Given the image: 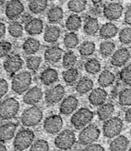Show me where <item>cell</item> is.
<instances>
[{"label": "cell", "instance_id": "obj_17", "mask_svg": "<svg viewBox=\"0 0 131 151\" xmlns=\"http://www.w3.org/2000/svg\"><path fill=\"white\" fill-rule=\"evenodd\" d=\"M108 98V93L101 87L95 88L90 91L88 101L92 106L99 107L105 104Z\"/></svg>", "mask_w": 131, "mask_h": 151}, {"label": "cell", "instance_id": "obj_27", "mask_svg": "<svg viewBox=\"0 0 131 151\" xmlns=\"http://www.w3.org/2000/svg\"><path fill=\"white\" fill-rule=\"evenodd\" d=\"M130 141L126 136L119 135L115 137L110 145V151H127Z\"/></svg>", "mask_w": 131, "mask_h": 151}, {"label": "cell", "instance_id": "obj_21", "mask_svg": "<svg viewBox=\"0 0 131 151\" xmlns=\"http://www.w3.org/2000/svg\"><path fill=\"white\" fill-rule=\"evenodd\" d=\"M59 75L58 71L54 68H48L44 70L39 75V80L44 85L51 86L58 80Z\"/></svg>", "mask_w": 131, "mask_h": 151}, {"label": "cell", "instance_id": "obj_39", "mask_svg": "<svg viewBox=\"0 0 131 151\" xmlns=\"http://www.w3.org/2000/svg\"><path fill=\"white\" fill-rule=\"evenodd\" d=\"M77 62V56L74 51H67V52L64 53L62 56V65L64 68L68 69V68H74L76 65Z\"/></svg>", "mask_w": 131, "mask_h": 151}, {"label": "cell", "instance_id": "obj_56", "mask_svg": "<svg viewBox=\"0 0 131 151\" xmlns=\"http://www.w3.org/2000/svg\"><path fill=\"white\" fill-rule=\"evenodd\" d=\"M128 151H131V147L130 148V149H129V150H128Z\"/></svg>", "mask_w": 131, "mask_h": 151}, {"label": "cell", "instance_id": "obj_7", "mask_svg": "<svg viewBox=\"0 0 131 151\" xmlns=\"http://www.w3.org/2000/svg\"><path fill=\"white\" fill-rule=\"evenodd\" d=\"M101 132L98 127L95 124H90L83 128L79 134V144L88 145L95 143L99 139Z\"/></svg>", "mask_w": 131, "mask_h": 151}, {"label": "cell", "instance_id": "obj_34", "mask_svg": "<svg viewBox=\"0 0 131 151\" xmlns=\"http://www.w3.org/2000/svg\"><path fill=\"white\" fill-rule=\"evenodd\" d=\"M116 49V45L112 41H106L102 42L100 45L99 52L101 56L103 58H107L110 56H112Z\"/></svg>", "mask_w": 131, "mask_h": 151}, {"label": "cell", "instance_id": "obj_14", "mask_svg": "<svg viewBox=\"0 0 131 151\" xmlns=\"http://www.w3.org/2000/svg\"><path fill=\"white\" fill-rule=\"evenodd\" d=\"M130 58L131 53L127 48H120L112 54L111 58V64L114 67L121 68L130 60Z\"/></svg>", "mask_w": 131, "mask_h": 151}, {"label": "cell", "instance_id": "obj_2", "mask_svg": "<svg viewBox=\"0 0 131 151\" xmlns=\"http://www.w3.org/2000/svg\"><path fill=\"white\" fill-rule=\"evenodd\" d=\"M32 82V77L28 71H23L15 74L12 77L11 89L17 94H23L29 89Z\"/></svg>", "mask_w": 131, "mask_h": 151}, {"label": "cell", "instance_id": "obj_6", "mask_svg": "<svg viewBox=\"0 0 131 151\" xmlns=\"http://www.w3.org/2000/svg\"><path fill=\"white\" fill-rule=\"evenodd\" d=\"M77 142V138L73 130H62L55 138L54 144L57 148L67 151L71 149Z\"/></svg>", "mask_w": 131, "mask_h": 151}, {"label": "cell", "instance_id": "obj_50", "mask_svg": "<svg viewBox=\"0 0 131 151\" xmlns=\"http://www.w3.org/2000/svg\"><path fill=\"white\" fill-rule=\"evenodd\" d=\"M6 32V27L5 23L3 22H0V40L5 36Z\"/></svg>", "mask_w": 131, "mask_h": 151}, {"label": "cell", "instance_id": "obj_19", "mask_svg": "<svg viewBox=\"0 0 131 151\" xmlns=\"http://www.w3.org/2000/svg\"><path fill=\"white\" fill-rule=\"evenodd\" d=\"M44 60L49 64L58 63L63 56V50L57 46L48 47L44 52Z\"/></svg>", "mask_w": 131, "mask_h": 151}, {"label": "cell", "instance_id": "obj_36", "mask_svg": "<svg viewBox=\"0 0 131 151\" xmlns=\"http://www.w3.org/2000/svg\"><path fill=\"white\" fill-rule=\"evenodd\" d=\"M87 7V0H69L67 3V8L70 12L79 14L84 12Z\"/></svg>", "mask_w": 131, "mask_h": 151}, {"label": "cell", "instance_id": "obj_8", "mask_svg": "<svg viewBox=\"0 0 131 151\" xmlns=\"http://www.w3.org/2000/svg\"><path fill=\"white\" fill-rule=\"evenodd\" d=\"M123 129V120L119 117H112L105 121L102 126V133L107 139H114L121 134Z\"/></svg>", "mask_w": 131, "mask_h": 151}, {"label": "cell", "instance_id": "obj_3", "mask_svg": "<svg viewBox=\"0 0 131 151\" xmlns=\"http://www.w3.org/2000/svg\"><path fill=\"white\" fill-rule=\"evenodd\" d=\"M20 110V104L13 97L6 98L0 102V119L10 120L15 118Z\"/></svg>", "mask_w": 131, "mask_h": 151}, {"label": "cell", "instance_id": "obj_38", "mask_svg": "<svg viewBox=\"0 0 131 151\" xmlns=\"http://www.w3.org/2000/svg\"><path fill=\"white\" fill-rule=\"evenodd\" d=\"M63 44L67 49H75L79 44V39L77 33L69 32L65 34L63 39Z\"/></svg>", "mask_w": 131, "mask_h": 151}, {"label": "cell", "instance_id": "obj_33", "mask_svg": "<svg viewBox=\"0 0 131 151\" xmlns=\"http://www.w3.org/2000/svg\"><path fill=\"white\" fill-rule=\"evenodd\" d=\"M48 5V0H30L28 4V9L33 14L37 15L45 12Z\"/></svg>", "mask_w": 131, "mask_h": 151}, {"label": "cell", "instance_id": "obj_55", "mask_svg": "<svg viewBox=\"0 0 131 151\" xmlns=\"http://www.w3.org/2000/svg\"><path fill=\"white\" fill-rule=\"evenodd\" d=\"M110 1H117V0H110Z\"/></svg>", "mask_w": 131, "mask_h": 151}, {"label": "cell", "instance_id": "obj_44", "mask_svg": "<svg viewBox=\"0 0 131 151\" xmlns=\"http://www.w3.org/2000/svg\"><path fill=\"white\" fill-rule=\"evenodd\" d=\"M119 40L121 44L128 45L131 44V27H126L119 32Z\"/></svg>", "mask_w": 131, "mask_h": 151}, {"label": "cell", "instance_id": "obj_18", "mask_svg": "<svg viewBox=\"0 0 131 151\" xmlns=\"http://www.w3.org/2000/svg\"><path fill=\"white\" fill-rule=\"evenodd\" d=\"M24 29L29 35H38L43 32L44 22L38 18H31L26 22Z\"/></svg>", "mask_w": 131, "mask_h": 151}, {"label": "cell", "instance_id": "obj_12", "mask_svg": "<svg viewBox=\"0 0 131 151\" xmlns=\"http://www.w3.org/2000/svg\"><path fill=\"white\" fill-rule=\"evenodd\" d=\"M25 6L20 0H9L5 6V15L8 19L15 21L23 14Z\"/></svg>", "mask_w": 131, "mask_h": 151}, {"label": "cell", "instance_id": "obj_49", "mask_svg": "<svg viewBox=\"0 0 131 151\" xmlns=\"http://www.w3.org/2000/svg\"><path fill=\"white\" fill-rule=\"evenodd\" d=\"M124 23L131 26V6H128L124 14Z\"/></svg>", "mask_w": 131, "mask_h": 151}, {"label": "cell", "instance_id": "obj_5", "mask_svg": "<svg viewBox=\"0 0 131 151\" xmlns=\"http://www.w3.org/2000/svg\"><path fill=\"white\" fill-rule=\"evenodd\" d=\"M35 134L32 130L29 129H24L16 134L15 136L14 147L15 150L18 151H23L30 148L31 145L34 143Z\"/></svg>", "mask_w": 131, "mask_h": 151}, {"label": "cell", "instance_id": "obj_32", "mask_svg": "<svg viewBox=\"0 0 131 151\" xmlns=\"http://www.w3.org/2000/svg\"><path fill=\"white\" fill-rule=\"evenodd\" d=\"M62 79L67 85H73L77 83L79 77L78 69L76 68H71L66 69L62 73Z\"/></svg>", "mask_w": 131, "mask_h": 151}, {"label": "cell", "instance_id": "obj_35", "mask_svg": "<svg viewBox=\"0 0 131 151\" xmlns=\"http://www.w3.org/2000/svg\"><path fill=\"white\" fill-rule=\"evenodd\" d=\"M84 69L88 74L96 75L101 70V63L97 58H89L85 62Z\"/></svg>", "mask_w": 131, "mask_h": 151}, {"label": "cell", "instance_id": "obj_46", "mask_svg": "<svg viewBox=\"0 0 131 151\" xmlns=\"http://www.w3.org/2000/svg\"><path fill=\"white\" fill-rule=\"evenodd\" d=\"M12 49V45L8 41H0V59L8 56Z\"/></svg>", "mask_w": 131, "mask_h": 151}, {"label": "cell", "instance_id": "obj_24", "mask_svg": "<svg viewBox=\"0 0 131 151\" xmlns=\"http://www.w3.org/2000/svg\"><path fill=\"white\" fill-rule=\"evenodd\" d=\"M41 47V43L39 40L34 37H28L23 42V52L27 56H32L37 53Z\"/></svg>", "mask_w": 131, "mask_h": 151}, {"label": "cell", "instance_id": "obj_57", "mask_svg": "<svg viewBox=\"0 0 131 151\" xmlns=\"http://www.w3.org/2000/svg\"><path fill=\"white\" fill-rule=\"evenodd\" d=\"M130 136H131V129H130Z\"/></svg>", "mask_w": 131, "mask_h": 151}, {"label": "cell", "instance_id": "obj_37", "mask_svg": "<svg viewBox=\"0 0 131 151\" xmlns=\"http://www.w3.org/2000/svg\"><path fill=\"white\" fill-rule=\"evenodd\" d=\"M95 49L96 46L93 42L85 41L79 46V52L82 57H88L95 53Z\"/></svg>", "mask_w": 131, "mask_h": 151}, {"label": "cell", "instance_id": "obj_28", "mask_svg": "<svg viewBox=\"0 0 131 151\" xmlns=\"http://www.w3.org/2000/svg\"><path fill=\"white\" fill-rule=\"evenodd\" d=\"M115 112V108L112 103H105L99 106L97 110V115L100 121L105 122L111 118Z\"/></svg>", "mask_w": 131, "mask_h": 151}, {"label": "cell", "instance_id": "obj_41", "mask_svg": "<svg viewBox=\"0 0 131 151\" xmlns=\"http://www.w3.org/2000/svg\"><path fill=\"white\" fill-rule=\"evenodd\" d=\"M119 104L121 106H131V87L125 88L119 92Z\"/></svg>", "mask_w": 131, "mask_h": 151}, {"label": "cell", "instance_id": "obj_22", "mask_svg": "<svg viewBox=\"0 0 131 151\" xmlns=\"http://www.w3.org/2000/svg\"><path fill=\"white\" fill-rule=\"evenodd\" d=\"M118 33H119V27L115 24L111 22L103 24L99 30L100 37L105 40L115 37Z\"/></svg>", "mask_w": 131, "mask_h": 151}, {"label": "cell", "instance_id": "obj_4", "mask_svg": "<svg viewBox=\"0 0 131 151\" xmlns=\"http://www.w3.org/2000/svg\"><path fill=\"white\" fill-rule=\"evenodd\" d=\"M94 117V113L88 108H81L75 112L70 119V122L74 128L77 130L82 129L90 124Z\"/></svg>", "mask_w": 131, "mask_h": 151}, {"label": "cell", "instance_id": "obj_45", "mask_svg": "<svg viewBox=\"0 0 131 151\" xmlns=\"http://www.w3.org/2000/svg\"><path fill=\"white\" fill-rule=\"evenodd\" d=\"M29 151H49V144L44 139H38L34 141Z\"/></svg>", "mask_w": 131, "mask_h": 151}, {"label": "cell", "instance_id": "obj_1", "mask_svg": "<svg viewBox=\"0 0 131 151\" xmlns=\"http://www.w3.org/2000/svg\"><path fill=\"white\" fill-rule=\"evenodd\" d=\"M43 117L44 113L42 108L37 106H32L22 113L21 124L26 127H34L42 122Z\"/></svg>", "mask_w": 131, "mask_h": 151}, {"label": "cell", "instance_id": "obj_16", "mask_svg": "<svg viewBox=\"0 0 131 151\" xmlns=\"http://www.w3.org/2000/svg\"><path fill=\"white\" fill-rule=\"evenodd\" d=\"M79 106V100L75 96L69 95L61 101L59 111L64 115H69L77 109Z\"/></svg>", "mask_w": 131, "mask_h": 151}, {"label": "cell", "instance_id": "obj_31", "mask_svg": "<svg viewBox=\"0 0 131 151\" xmlns=\"http://www.w3.org/2000/svg\"><path fill=\"white\" fill-rule=\"evenodd\" d=\"M64 17V12L61 7L55 6L51 7L47 12V20L49 23L56 24L62 21Z\"/></svg>", "mask_w": 131, "mask_h": 151}, {"label": "cell", "instance_id": "obj_47", "mask_svg": "<svg viewBox=\"0 0 131 151\" xmlns=\"http://www.w3.org/2000/svg\"><path fill=\"white\" fill-rule=\"evenodd\" d=\"M9 91V83L4 78H0V99H2Z\"/></svg>", "mask_w": 131, "mask_h": 151}, {"label": "cell", "instance_id": "obj_48", "mask_svg": "<svg viewBox=\"0 0 131 151\" xmlns=\"http://www.w3.org/2000/svg\"><path fill=\"white\" fill-rule=\"evenodd\" d=\"M82 151H105V149L102 145L98 143H92V144L86 145Z\"/></svg>", "mask_w": 131, "mask_h": 151}, {"label": "cell", "instance_id": "obj_9", "mask_svg": "<svg viewBox=\"0 0 131 151\" xmlns=\"http://www.w3.org/2000/svg\"><path fill=\"white\" fill-rule=\"evenodd\" d=\"M23 66V60L18 53H11L6 57L3 63V67L6 73L14 75L21 70Z\"/></svg>", "mask_w": 131, "mask_h": 151}, {"label": "cell", "instance_id": "obj_10", "mask_svg": "<svg viewBox=\"0 0 131 151\" xmlns=\"http://www.w3.org/2000/svg\"><path fill=\"white\" fill-rule=\"evenodd\" d=\"M65 89L62 84H57L47 90L44 96L45 103L48 106H53L63 100L65 95Z\"/></svg>", "mask_w": 131, "mask_h": 151}, {"label": "cell", "instance_id": "obj_13", "mask_svg": "<svg viewBox=\"0 0 131 151\" xmlns=\"http://www.w3.org/2000/svg\"><path fill=\"white\" fill-rule=\"evenodd\" d=\"M123 6L121 3L112 2L105 6L103 15L107 20L115 21L119 20L123 15Z\"/></svg>", "mask_w": 131, "mask_h": 151}, {"label": "cell", "instance_id": "obj_15", "mask_svg": "<svg viewBox=\"0 0 131 151\" xmlns=\"http://www.w3.org/2000/svg\"><path fill=\"white\" fill-rule=\"evenodd\" d=\"M44 92L37 86H33L25 92L23 96V101L25 104L29 106H36L42 100Z\"/></svg>", "mask_w": 131, "mask_h": 151}, {"label": "cell", "instance_id": "obj_53", "mask_svg": "<svg viewBox=\"0 0 131 151\" xmlns=\"http://www.w3.org/2000/svg\"><path fill=\"white\" fill-rule=\"evenodd\" d=\"M90 1H91L94 4H97L102 2V1H104V0H90Z\"/></svg>", "mask_w": 131, "mask_h": 151}, {"label": "cell", "instance_id": "obj_26", "mask_svg": "<svg viewBox=\"0 0 131 151\" xmlns=\"http://www.w3.org/2000/svg\"><path fill=\"white\" fill-rule=\"evenodd\" d=\"M94 82L91 79L88 77H83L77 81L75 90L77 93L81 95L88 93L93 89Z\"/></svg>", "mask_w": 131, "mask_h": 151}, {"label": "cell", "instance_id": "obj_51", "mask_svg": "<svg viewBox=\"0 0 131 151\" xmlns=\"http://www.w3.org/2000/svg\"><path fill=\"white\" fill-rule=\"evenodd\" d=\"M124 119L126 122L131 123V108H128V109L125 111Z\"/></svg>", "mask_w": 131, "mask_h": 151}, {"label": "cell", "instance_id": "obj_29", "mask_svg": "<svg viewBox=\"0 0 131 151\" xmlns=\"http://www.w3.org/2000/svg\"><path fill=\"white\" fill-rule=\"evenodd\" d=\"M116 80L115 75L109 70H104L100 74L97 79V84L101 88H107L112 86Z\"/></svg>", "mask_w": 131, "mask_h": 151}, {"label": "cell", "instance_id": "obj_30", "mask_svg": "<svg viewBox=\"0 0 131 151\" xmlns=\"http://www.w3.org/2000/svg\"><path fill=\"white\" fill-rule=\"evenodd\" d=\"M82 26V19L78 14H74L68 16L65 21V27L69 32H77Z\"/></svg>", "mask_w": 131, "mask_h": 151}, {"label": "cell", "instance_id": "obj_43", "mask_svg": "<svg viewBox=\"0 0 131 151\" xmlns=\"http://www.w3.org/2000/svg\"><path fill=\"white\" fill-rule=\"evenodd\" d=\"M119 78L123 84L131 86V63L121 69L119 73Z\"/></svg>", "mask_w": 131, "mask_h": 151}, {"label": "cell", "instance_id": "obj_42", "mask_svg": "<svg viewBox=\"0 0 131 151\" xmlns=\"http://www.w3.org/2000/svg\"><path fill=\"white\" fill-rule=\"evenodd\" d=\"M42 58L38 56H29L26 58V66L30 71L36 72L39 69L42 65Z\"/></svg>", "mask_w": 131, "mask_h": 151}, {"label": "cell", "instance_id": "obj_54", "mask_svg": "<svg viewBox=\"0 0 131 151\" xmlns=\"http://www.w3.org/2000/svg\"><path fill=\"white\" fill-rule=\"evenodd\" d=\"M6 0H0V6H2L3 4H4L5 2H6Z\"/></svg>", "mask_w": 131, "mask_h": 151}, {"label": "cell", "instance_id": "obj_40", "mask_svg": "<svg viewBox=\"0 0 131 151\" xmlns=\"http://www.w3.org/2000/svg\"><path fill=\"white\" fill-rule=\"evenodd\" d=\"M24 27L18 21H13L9 25L8 32L12 37L20 38L23 35Z\"/></svg>", "mask_w": 131, "mask_h": 151}, {"label": "cell", "instance_id": "obj_25", "mask_svg": "<svg viewBox=\"0 0 131 151\" xmlns=\"http://www.w3.org/2000/svg\"><path fill=\"white\" fill-rule=\"evenodd\" d=\"M100 24L98 20L96 18L88 17L84 22L83 30L84 32L88 36H95L99 32Z\"/></svg>", "mask_w": 131, "mask_h": 151}, {"label": "cell", "instance_id": "obj_11", "mask_svg": "<svg viewBox=\"0 0 131 151\" xmlns=\"http://www.w3.org/2000/svg\"><path fill=\"white\" fill-rule=\"evenodd\" d=\"M43 127L47 134L54 135L61 132L63 127V120L59 115H50L45 119Z\"/></svg>", "mask_w": 131, "mask_h": 151}, {"label": "cell", "instance_id": "obj_58", "mask_svg": "<svg viewBox=\"0 0 131 151\" xmlns=\"http://www.w3.org/2000/svg\"><path fill=\"white\" fill-rule=\"evenodd\" d=\"M62 1H66V0H62Z\"/></svg>", "mask_w": 131, "mask_h": 151}, {"label": "cell", "instance_id": "obj_20", "mask_svg": "<svg viewBox=\"0 0 131 151\" xmlns=\"http://www.w3.org/2000/svg\"><path fill=\"white\" fill-rule=\"evenodd\" d=\"M18 125L14 122H7L0 126V141L6 142L15 137Z\"/></svg>", "mask_w": 131, "mask_h": 151}, {"label": "cell", "instance_id": "obj_52", "mask_svg": "<svg viewBox=\"0 0 131 151\" xmlns=\"http://www.w3.org/2000/svg\"><path fill=\"white\" fill-rule=\"evenodd\" d=\"M0 151H8L7 150L6 145H4L3 143H0Z\"/></svg>", "mask_w": 131, "mask_h": 151}, {"label": "cell", "instance_id": "obj_23", "mask_svg": "<svg viewBox=\"0 0 131 151\" xmlns=\"http://www.w3.org/2000/svg\"><path fill=\"white\" fill-rule=\"evenodd\" d=\"M61 35V30L58 25H48L44 33V40L49 44H53L58 42Z\"/></svg>", "mask_w": 131, "mask_h": 151}]
</instances>
